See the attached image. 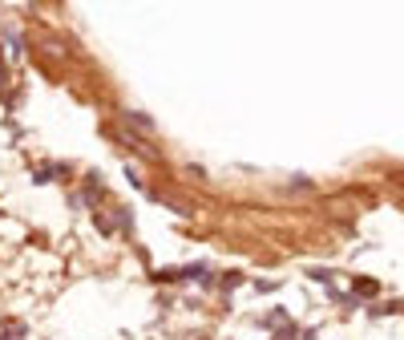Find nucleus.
<instances>
[{
  "label": "nucleus",
  "instance_id": "1",
  "mask_svg": "<svg viewBox=\"0 0 404 340\" xmlns=\"http://www.w3.org/2000/svg\"><path fill=\"white\" fill-rule=\"evenodd\" d=\"M24 337H28V324H21V320H8L4 332H0V340H24Z\"/></svg>",
  "mask_w": 404,
  "mask_h": 340
},
{
  "label": "nucleus",
  "instance_id": "2",
  "mask_svg": "<svg viewBox=\"0 0 404 340\" xmlns=\"http://www.w3.org/2000/svg\"><path fill=\"white\" fill-rule=\"evenodd\" d=\"M121 118L134 121V126H142V130H154V118H150V114H138V110H121Z\"/></svg>",
  "mask_w": 404,
  "mask_h": 340
},
{
  "label": "nucleus",
  "instance_id": "3",
  "mask_svg": "<svg viewBox=\"0 0 404 340\" xmlns=\"http://www.w3.org/2000/svg\"><path fill=\"white\" fill-rule=\"evenodd\" d=\"M308 275H311V280H319V284H332V280H335L332 267H308Z\"/></svg>",
  "mask_w": 404,
  "mask_h": 340
},
{
  "label": "nucleus",
  "instance_id": "4",
  "mask_svg": "<svg viewBox=\"0 0 404 340\" xmlns=\"http://www.w3.org/2000/svg\"><path fill=\"white\" fill-rule=\"evenodd\" d=\"M118 227L134 231V215H130V207H118Z\"/></svg>",
  "mask_w": 404,
  "mask_h": 340
},
{
  "label": "nucleus",
  "instance_id": "5",
  "mask_svg": "<svg viewBox=\"0 0 404 340\" xmlns=\"http://www.w3.org/2000/svg\"><path fill=\"white\" fill-rule=\"evenodd\" d=\"M275 288H279L275 280H259V284H255V291H275Z\"/></svg>",
  "mask_w": 404,
  "mask_h": 340
},
{
  "label": "nucleus",
  "instance_id": "6",
  "mask_svg": "<svg viewBox=\"0 0 404 340\" xmlns=\"http://www.w3.org/2000/svg\"><path fill=\"white\" fill-rule=\"evenodd\" d=\"M4 77H8V73H4V65H0V85H4Z\"/></svg>",
  "mask_w": 404,
  "mask_h": 340
}]
</instances>
